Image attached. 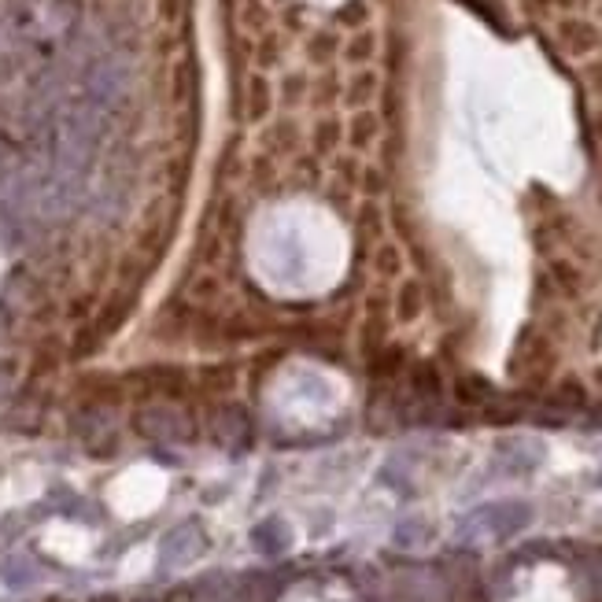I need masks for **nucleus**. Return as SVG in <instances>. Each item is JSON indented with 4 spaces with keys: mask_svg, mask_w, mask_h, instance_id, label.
<instances>
[{
    "mask_svg": "<svg viewBox=\"0 0 602 602\" xmlns=\"http://www.w3.org/2000/svg\"><path fill=\"white\" fill-rule=\"evenodd\" d=\"M348 237L337 211L314 193L277 189L255 200L244 226V255L259 285L281 296H311L344 270Z\"/></svg>",
    "mask_w": 602,
    "mask_h": 602,
    "instance_id": "obj_1",
    "label": "nucleus"
},
{
    "mask_svg": "<svg viewBox=\"0 0 602 602\" xmlns=\"http://www.w3.org/2000/svg\"><path fill=\"white\" fill-rule=\"evenodd\" d=\"M0 270H4V263H0Z\"/></svg>",
    "mask_w": 602,
    "mask_h": 602,
    "instance_id": "obj_2",
    "label": "nucleus"
}]
</instances>
